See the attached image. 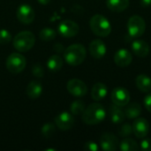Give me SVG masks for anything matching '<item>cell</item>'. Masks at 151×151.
I'll list each match as a JSON object with an SVG mask.
<instances>
[{
    "label": "cell",
    "instance_id": "obj_22",
    "mask_svg": "<svg viewBox=\"0 0 151 151\" xmlns=\"http://www.w3.org/2000/svg\"><path fill=\"white\" fill-rule=\"evenodd\" d=\"M106 4L111 11L120 12L129 6V0H107Z\"/></svg>",
    "mask_w": 151,
    "mask_h": 151
},
{
    "label": "cell",
    "instance_id": "obj_17",
    "mask_svg": "<svg viewBox=\"0 0 151 151\" xmlns=\"http://www.w3.org/2000/svg\"><path fill=\"white\" fill-rule=\"evenodd\" d=\"M107 94H108V88L106 85L101 82L96 83L91 90V97L96 102H99L104 98H105Z\"/></svg>",
    "mask_w": 151,
    "mask_h": 151
},
{
    "label": "cell",
    "instance_id": "obj_34",
    "mask_svg": "<svg viewBox=\"0 0 151 151\" xmlns=\"http://www.w3.org/2000/svg\"><path fill=\"white\" fill-rule=\"evenodd\" d=\"M141 5L142 7H148L151 5V0H141Z\"/></svg>",
    "mask_w": 151,
    "mask_h": 151
},
{
    "label": "cell",
    "instance_id": "obj_11",
    "mask_svg": "<svg viewBox=\"0 0 151 151\" xmlns=\"http://www.w3.org/2000/svg\"><path fill=\"white\" fill-rule=\"evenodd\" d=\"M17 18L23 24H31L35 19V11L28 4H21L17 10Z\"/></svg>",
    "mask_w": 151,
    "mask_h": 151
},
{
    "label": "cell",
    "instance_id": "obj_32",
    "mask_svg": "<svg viewBox=\"0 0 151 151\" xmlns=\"http://www.w3.org/2000/svg\"><path fill=\"white\" fill-rule=\"evenodd\" d=\"M84 150L88 151H97L98 150V146L94 142H88L84 145Z\"/></svg>",
    "mask_w": 151,
    "mask_h": 151
},
{
    "label": "cell",
    "instance_id": "obj_33",
    "mask_svg": "<svg viewBox=\"0 0 151 151\" xmlns=\"http://www.w3.org/2000/svg\"><path fill=\"white\" fill-rule=\"evenodd\" d=\"M144 105L146 110L151 113V93L148 94L144 98Z\"/></svg>",
    "mask_w": 151,
    "mask_h": 151
},
{
    "label": "cell",
    "instance_id": "obj_1",
    "mask_svg": "<svg viewBox=\"0 0 151 151\" xmlns=\"http://www.w3.org/2000/svg\"><path fill=\"white\" fill-rule=\"evenodd\" d=\"M106 111L104 107L98 104L94 103L85 108L82 112V121L87 125H97L104 120Z\"/></svg>",
    "mask_w": 151,
    "mask_h": 151
},
{
    "label": "cell",
    "instance_id": "obj_5",
    "mask_svg": "<svg viewBox=\"0 0 151 151\" xmlns=\"http://www.w3.org/2000/svg\"><path fill=\"white\" fill-rule=\"evenodd\" d=\"M26 58L25 57L19 52H14L9 55L6 59V68L7 70L13 74L19 73L26 67Z\"/></svg>",
    "mask_w": 151,
    "mask_h": 151
},
{
    "label": "cell",
    "instance_id": "obj_31",
    "mask_svg": "<svg viewBox=\"0 0 151 151\" xmlns=\"http://www.w3.org/2000/svg\"><path fill=\"white\" fill-rule=\"evenodd\" d=\"M141 149L144 151H151V139L143 138L141 142Z\"/></svg>",
    "mask_w": 151,
    "mask_h": 151
},
{
    "label": "cell",
    "instance_id": "obj_6",
    "mask_svg": "<svg viewBox=\"0 0 151 151\" xmlns=\"http://www.w3.org/2000/svg\"><path fill=\"white\" fill-rule=\"evenodd\" d=\"M146 29L145 20L139 15L132 16L127 22V31L132 38L141 37Z\"/></svg>",
    "mask_w": 151,
    "mask_h": 151
},
{
    "label": "cell",
    "instance_id": "obj_15",
    "mask_svg": "<svg viewBox=\"0 0 151 151\" xmlns=\"http://www.w3.org/2000/svg\"><path fill=\"white\" fill-rule=\"evenodd\" d=\"M132 60H133L132 54L127 49H120L114 55V62L119 67L128 66L132 63Z\"/></svg>",
    "mask_w": 151,
    "mask_h": 151
},
{
    "label": "cell",
    "instance_id": "obj_10",
    "mask_svg": "<svg viewBox=\"0 0 151 151\" xmlns=\"http://www.w3.org/2000/svg\"><path fill=\"white\" fill-rule=\"evenodd\" d=\"M132 127L134 134L139 139L145 138L150 132V124L144 118H136L132 125Z\"/></svg>",
    "mask_w": 151,
    "mask_h": 151
},
{
    "label": "cell",
    "instance_id": "obj_12",
    "mask_svg": "<svg viewBox=\"0 0 151 151\" xmlns=\"http://www.w3.org/2000/svg\"><path fill=\"white\" fill-rule=\"evenodd\" d=\"M101 148L105 151H115L119 146V139L111 133H104L100 139Z\"/></svg>",
    "mask_w": 151,
    "mask_h": 151
},
{
    "label": "cell",
    "instance_id": "obj_19",
    "mask_svg": "<svg viewBox=\"0 0 151 151\" xmlns=\"http://www.w3.org/2000/svg\"><path fill=\"white\" fill-rule=\"evenodd\" d=\"M126 109L124 111L126 118L130 119H135L136 118H138L141 113H142V106L140 104L138 103H131V104H127L126 105Z\"/></svg>",
    "mask_w": 151,
    "mask_h": 151
},
{
    "label": "cell",
    "instance_id": "obj_8",
    "mask_svg": "<svg viewBox=\"0 0 151 151\" xmlns=\"http://www.w3.org/2000/svg\"><path fill=\"white\" fill-rule=\"evenodd\" d=\"M79 30H80L79 25L75 21H73L70 19L62 21L58 27V33L62 36L66 37V38L75 36L79 33Z\"/></svg>",
    "mask_w": 151,
    "mask_h": 151
},
{
    "label": "cell",
    "instance_id": "obj_3",
    "mask_svg": "<svg viewBox=\"0 0 151 151\" xmlns=\"http://www.w3.org/2000/svg\"><path fill=\"white\" fill-rule=\"evenodd\" d=\"M89 26L92 32L100 37L108 36L111 32V26L110 21L101 14H96L91 17Z\"/></svg>",
    "mask_w": 151,
    "mask_h": 151
},
{
    "label": "cell",
    "instance_id": "obj_35",
    "mask_svg": "<svg viewBox=\"0 0 151 151\" xmlns=\"http://www.w3.org/2000/svg\"><path fill=\"white\" fill-rule=\"evenodd\" d=\"M54 50H57L58 52H62V51H64V48H63V46H62L60 43L56 44L55 47H54Z\"/></svg>",
    "mask_w": 151,
    "mask_h": 151
},
{
    "label": "cell",
    "instance_id": "obj_36",
    "mask_svg": "<svg viewBox=\"0 0 151 151\" xmlns=\"http://www.w3.org/2000/svg\"><path fill=\"white\" fill-rule=\"evenodd\" d=\"M38 2L41 4H47L50 2V0H38Z\"/></svg>",
    "mask_w": 151,
    "mask_h": 151
},
{
    "label": "cell",
    "instance_id": "obj_20",
    "mask_svg": "<svg viewBox=\"0 0 151 151\" xmlns=\"http://www.w3.org/2000/svg\"><path fill=\"white\" fill-rule=\"evenodd\" d=\"M135 83L137 88L143 93H149L151 90V79L146 74L138 75L136 77Z\"/></svg>",
    "mask_w": 151,
    "mask_h": 151
},
{
    "label": "cell",
    "instance_id": "obj_29",
    "mask_svg": "<svg viewBox=\"0 0 151 151\" xmlns=\"http://www.w3.org/2000/svg\"><path fill=\"white\" fill-rule=\"evenodd\" d=\"M12 40V35L10 32L6 29H1L0 30V43L1 44H6L10 42Z\"/></svg>",
    "mask_w": 151,
    "mask_h": 151
},
{
    "label": "cell",
    "instance_id": "obj_28",
    "mask_svg": "<svg viewBox=\"0 0 151 151\" xmlns=\"http://www.w3.org/2000/svg\"><path fill=\"white\" fill-rule=\"evenodd\" d=\"M132 134H133V127L128 123L123 124L122 127L119 130V134L121 137H128Z\"/></svg>",
    "mask_w": 151,
    "mask_h": 151
},
{
    "label": "cell",
    "instance_id": "obj_26",
    "mask_svg": "<svg viewBox=\"0 0 151 151\" xmlns=\"http://www.w3.org/2000/svg\"><path fill=\"white\" fill-rule=\"evenodd\" d=\"M56 31L52 28H50V27H46V28H43L40 31V34H39V36L42 40L43 41H51L53 40L55 37H56Z\"/></svg>",
    "mask_w": 151,
    "mask_h": 151
},
{
    "label": "cell",
    "instance_id": "obj_7",
    "mask_svg": "<svg viewBox=\"0 0 151 151\" xmlns=\"http://www.w3.org/2000/svg\"><path fill=\"white\" fill-rule=\"evenodd\" d=\"M111 98L114 104L119 107H123L126 106L130 102V94L127 88L122 87H118L112 90Z\"/></svg>",
    "mask_w": 151,
    "mask_h": 151
},
{
    "label": "cell",
    "instance_id": "obj_24",
    "mask_svg": "<svg viewBox=\"0 0 151 151\" xmlns=\"http://www.w3.org/2000/svg\"><path fill=\"white\" fill-rule=\"evenodd\" d=\"M119 149L122 151H136L139 150V146L134 139L126 137L119 143Z\"/></svg>",
    "mask_w": 151,
    "mask_h": 151
},
{
    "label": "cell",
    "instance_id": "obj_13",
    "mask_svg": "<svg viewBox=\"0 0 151 151\" xmlns=\"http://www.w3.org/2000/svg\"><path fill=\"white\" fill-rule=\"evenodd\" d=\"M54 121L57 127L62 131H67L74 125V118L69 112H62L58 114L55 118Z\"/></svg>",
    "mask_w": 151,
    "mask_h": 151
},
{
    "label": "cell",
    "instance_id": "obj_9",
    "mask_svg": "<svg viewBox=\"0 0 151 151\" xmlns=\"http://www.w3.org/2000/svg\"><path fill=\"white\" fill-rule=\"evenodd\" d=\"M68 92L73 96L81 97L87 95L88 87L87 85L79 79H72L67 82L66 85Z\"/></svg>",
    "mask_w": 151,
    "mask_h": 151
},
{
    "label": "cell",
    "instance_id": "obj_4",
    "mask_svg": "<svg viewBox=\"0 0 151 151\" xmlns=\"http://www.w3.org/2000/svg\"><path fill=\"white\" fill-rule=\"evenodd\" d=\"M35 37L30 31H22L17 34L13 39V47L19 52H26L33 48Z\"/></svg>",
    "mask_w": 151,
    "mask_h": 151
},
{
    "label": "cell",
    "instance_id": "obj_23",
    "mask_svg": "<svg viewBox=\"0 0 151 151\" xmlns=\"http://www.w3.org/2000/svg\"><path fill=\"white\" fill-rule=\"evenodd\" d=\"M47 66L51 72H58L63 66V59L58 55H53L49 58L47 61Z\"/></svg>",
    "mask_w": 151,
    "mask_h": 151
},
{
    "label": "cell",
    "instance_id": "obj_27",
    "mask_svg": "<svg viewBox=\"0 0 151 151\" xmlns=\"http://www.w3.org/2000/svg\"><path fill=\"white\" fill-rule=\"evenodd\" d=\"M55 126L50 123H46L42 127V134L45 138H50L55 133Z\"/></svg>",
    "mask_w": 151,
    "mask_h": 151
},
{
    "label": "cell",
    "instance_id": "obj_21",
    "mask_svg": "<svg viewBox=\"0 0 151 151\" xmlns=\"http://www.w3.org/2000/svg\"><path fill=\"white\" fill-rule=\"evenodd\" d=\"M42 92V86L37 81H32L29 82L27 88V95L31 99L38 98Z\"/></svg>",
    "mask_w": 151,
    "mask_h": 151
},
{
    "label": "cell",
    "instance_id": "obj_16",
    "mask_svg": "<svg viewBox=\"0 0 151 151\" xmlns=\"http://www.w3.org/2000/svg\"><path fill=\"white\" fill-rule=\"evenodd\" d=\"M132 50L137 57L144 58L147 57L150 53V45L147 42L137 39L132 43Z\"/></svg>",
    "mask_w": 151,
    "mask_h": 151
},
{
    "label": "cell",
    "instance_id": "obj_14",
    "mask_svg": "<svg viewBox=\"0 0 151 151\" xmlns=\"http://www.w3.org/2000/svg\"><path fill=\"white\" fill-rule=\"evenodd\" d=\"M106 50L107 49H106L105 43L100 39H96L92 41L89 44L90 55L96 59L103 58L106 54Z\"/></svg>",
    "mask_w": 151,
    "mask_h": 151
},
{
    "label": "cell",
    "instance_id": "obj_25",
    "mask_svg": "<svg viewBox=\"0 0 151 151\" xmlns=\"http://www.w3.org/2000/svg\"><path fill=\"white\" fill-rule=\"evenodd\" d=\"M85 104L83 101L81 100H76L74 102H73V104H71L70 110L73 115H80L82 114V112L85 110Z\"/></svg>",
    "mask_w": 151,
    "mask_h": 151
},
{
    "label": "cell",
    "instance_id": "obj_18",
    "mask_svg": "<svg viewBox=\"0 0 151 151\" xmlns=\"http://www.w3.org/2000/svg\"><path fill=\"white\" fill-rule=\"evenodd\" d=\"M109 113L112 123L117 125V124H122L125 121L126 119L125 112L119 108V106L113 104L109 107Z\"/></svg>",
    "mask_w": 151,
    "mask_h": 151
},
{
    "label": "cell",
    "instance_id": "obj_2",
    "mask_svg": "<svg viewBox=\"0 0 151 151\" xmlns=\"http://www.w3.org/2000/svg\"><path fill=\"white\" fill-rule=\"evenodd\" d=\"M87 51L82 44L75 43L67 47L64 50V58L72 66L81 65L86 58Z\"/></svg>",
    "mask_w": 151,
    "mask_h": 151
},
{
    "label": "cell",
    "instance_id": "obj_30",
    "mask_svg": "<svg viewBox=\"0 0 151 151\" xmlns=\"http://www.w3.org/2000/svg\"><path fill=\"white\" fill-rule=\"evenodd\" d=\"M32 73L34 76L37 78H41L44 75V69L40 64H35L32 67Z\"/></svg>",
    "mask_w": 151,
    "mask_h": 151
}]
</instances>
